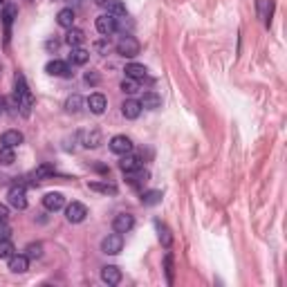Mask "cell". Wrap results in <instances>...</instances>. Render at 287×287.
<instances>
[{
  "mask_svg": "<svg viewBox=\"0 0 287 287\" xmlns=\"http://www.w3.org/2000/svg\"><path fill=\"white\" fill-rule=\"evenodd\" d=\"M83 41H86V34H83L81 30H76V27H70V30H67L65 43L70 45V47H81Z\"/></svg>",
  "mask_w": 287,
  "mask_h": 287,
  "instance_id": "obj_20",
  "label": "cell"
},
{
  "mask_svg": "<svg viewBox=\"0 0 287 287\" xmlns=\"http://www.w3.org/2000/svg\"><path fill=\"white\" fill-rule=\"evenodd\" d=\"M14 162H16L14 148H9V146H3V144H0V166H11Z\"/></svg>",
  "mask_w": 287,
  "mask_h": 287,
  "instance_id": "obj_27",
  "label": "cell"
},
{
  "mask_svg": "<svg viewBox=\"0 0 287 287\" xmlns=\"http://www.w3.org/2000/svg\"><path fill=\"white\" fill-rule=\"evenodd\" d=\"M43 206H45L47 211H61V209L65 206L63 193H56V191H54V193H47V195L43 198Z\"/></svg>",
  "mask_w": 287,
  "mask_h": 287,
  "instance_id": "obj_11",
  "label": "cell"
},
{
  "mask_svg": "<svg viewBox=\"0 0 287 287\" xmlns=\"http://www.w3.org/2000/svg\"><path fill=\"white\" fill-rule=\"evenodd\" d=\"M123 72H126V76H128V79H135V81H142V79H146V72H148V70H146L144 65H139V63H128V65H126V70H123Z\"/></svg>",
  "mask_w": 287,
  "mask_h": 287,
  "instance_id": "obj_21",
  "label": "cell"
},
{
  "mask_svg": "<svg viewBox=\"0 0 287 287\" xmlns=\"http://www.w3.org/2000/svg\"><path fill=\"white\" fill-rule=\"evenodd\" d=\"M11 231H9V227L5 222H0V240H5V238H9Z\"/></svg>",
  "mask_w": 287,
  "mask_h": 287,
  "instance_id": "obj_37",
  "label": "cell"
},
{
  "mask_svg": "<svg viewBox=\"0 0 287 287\" xmlns=\"http://www.w3.org/2000/svg\"><path fill=\"white\" fill-rule=\"evenodd\" d=\"M0 112H3V108H0Z\"/></svg>",
  "mask_w": 287,
  "mask_h": 287,
  "instance_id": "obj_41",
  "label": "cell"
},
{
  "mask_svg": "<svg viewBox=\"0 0 287 287\" xmlns=\"http://www.w3.org/2000/svg\"><path fill=\"white\" fill-rule=\"evenodd\" d=\"M99 144H101L99 131H92V133H86V135H83V146H88V148H97Z\"/></svg>",
  "mask_w": 287,
  "mask_h": 287,
  "instance_id": "obj_30",
  "label": "cell"
},
{
  "mask_svg": "<svg viewBox=\"0 0 287 287\" xmlns=\"http://www.w3.org/2000/svg\"><path fill=\"white\" fill-rule=\"evenodd\" d=\"M99 81H101V76L97 74V72H88L86 74V83H90V86H97Z\"/></svg>",
  "mask_w": 287,
  "mask_h": 287,
  "instance_id": "obj_36",
  "label": "cell"
},
{
  "mask_svg": "<svg viewBox=\"0 0 287 287\" xmlns=\"http://www.w3.org/2000/svg\"><path fill=\"white\" fill-rule=\"evenodd\" d=\"M16 14H18V9L14 7V5H7L3 11V22H5V45L9 43V36H11V22H14Z\"/></svg>",
  "mask_w": 287,
  "mask_h": 287,
  "instance_id": "obj_15",
  "label": "cell"
},
{
  "mask_svg": "<svg viewBox=\"0 0 287 287\" xmlns=\"http://www.w3.org/2000/svg\"><path fill=\"white\" fill-rule=\"evenodd\" d=\"M86 216H88L86 204H81V202H72V204H67V209H65V218H67V222L79 224V222L86 220Z\"/></svg>",
  "mask_w": 287,
  "mask_h": 287,
  "instance_id": "obj_6",
  "label": "cell"
},
{
  "mask_svg": "<svg viewBox=\"0 0 287 287\" xmlns=\"http://www.w3.org/2000/svg\"><path fill=\"white\" fill-rule=\"evenodd\" d=\"M121 112L126 119H137V117L142 115V103H139L137 99H126L121 103Z\"/></svg>",
  "mask_w": 287,
  "mask_h": 287,
  "instance_id": "obj_12",
  "label": "cell"
},
{
  "mask_svg": "<svg viewBox=\"0 0 287 287\" xmlns=\"http://www.w3.org/2000/svg\"><path fill=\"white\" fill-rule=\"evenodd\" d=\"M90 191H97V193H106V195H117V187L108 182H90Z\"/></svg>",
  "mask_w": 287,
  "mask_h": 287,
  "instance_id": "obj_26",
  "label": "cell"
},
{
  "mask_svg": "<svg viewBox=\"0 0 287 287\" xmlns=\"http://www.w3.org/2000/svg\"><path fill=\"white\" fill-rule=\"evenodd\" d=\"M121 90L126 94H135V92H139V86H137V81H135V79H123L121 81Z\"/></svg>",
  "mask_w": 287,
  "mask_h": 287,
  "instance_id": "obj_32",
  "label": "cell"
},
{
  "mask_svg": "<svg viewBox=\"0 0 287 287\" xmlns=\"http://www.w3.org/2000/svg\"><path fill=\"white\" fill-rule=\"evenodd\" d=\"M3 3H5V0H0V5H3Z\"/></svg>",
  "mask_w": 287,
  "mask_h": 287,
  "instance_id": "obj_40",
  "label": "cell"
},
{
  "mask_svg": "<svg viewBox=\"0 0 287 287\" xmlns=\"http://www.w3.org/2000/svg\"><path fill=\"white\" fill-rule=\"evenodd\" d=\"M90 59V52L83 47H72V54H70V63L72 65H86Z\"/></svg>",
  "mask_w": 287,
  "mask_h": 287,
  "instance_id": "obj_22",
  "label": "cell"
},
{
  "mask_svg": "<svg viewBox=\"0 0 287 287\" xmlns=\"http://www.w3.org/2000/svg\"><path fill=\"white\" fill-rule=\"evenodd\" d=\"M123 249V233H108L103 240H101V251L108 256H117Z\"/></svg>",
  "mask_w": 287,
  "mask_h": 287,
  "instance_id": "obj_3",
  "label": "cell"
},
{
  "mask_svg": "<svg viewBox=\"0 0 287 287\" xmlns=\"http://www.w3.org/2000/svg\"><path fill=\"white\" fill-rule=\"evenodd\" d=\"M110 150L117 155H126L133 150V142L131 137H126V135H115V137L110 139Z\"/></svg>",
  "mask_w": 287,
  "mask_h": 287,
  "instance_id": "obj_7",
  "label": "cell"
},
{
  "mask_svg": "<svg viewBox=\"0 0 287 287\" xmlns=\"http://www.w3.org/2000/svg\"><path fill=\"white\" fill-rule=\"evenodd\" d=\"M164 269H166V280H168V285H173V272H175V269H173V254H166L164 256Z\"/></svg>",
  "mask_w": 287,
  "mask_h": 287,
  "instance_id": "obj_33",
  "label": "cell"
},
{
  "mask_svg": "<svg viewBox=\"0 0 287 287\" xmlns=\"http://www.w3.org/2000/svg\"><path fill=\"white\" fill-rule=\"evenodd\" d=\"M101 280L106 285H119L121 283V269L117 265H106L101 269Z\"/></svg>",
  "mask_w": 287,
  "mask_h": 287,
  "instance_id": "obj_10",
  "label": "cell"
},
{
  "mask_svg": "<svg viewBox=\"0 0 287 287\" xmlns=\"http://www.w3.org/2000/svg\"><path fill=\"white\" fill-rule=\"evenodd\" d=\"M258 11H260V18H265V25H272V11H274V3L272 0H258Z\"/></svg>",
  "mask_w": 287,
  "mask_h": 287,
  "instance_id": "obj_23",
  "label": "cell"
},
{
  "mask_svg": "<svg viewBox=\"0 0 287 287\" xmlns=\"http://www.w3.org/2000/svg\"><path fill=\"white\" fill-rule=\"evenodd\" d=\"M45 72L52 76H70L72 74L70 65L63 63V61H49V63L45 65Z\"/></svg>",
  "mask_w": 287,
  "mask_h": 287,
  "instance_id": "obj_13",
  "label": "cell"
},
{
  "mask_svg": "<svg viewBox=\"0 0 287 287\" xmlns=\"http://www.w3.org/2000/svg\"><path fill=\"white\" fill-rule=\"evenodd\" d=\"M133 227H135V218L131 213H119V216L112 220V229H115L117 233H128Z\"/></svg>",
  "mask_w": 287,
  "mask_h": 287,
  "instance_id": "obj_8",
  "label": "cell"
},
{
  "mask_svg": "<svg viewBox=\"0 0 287 287\" xmlns=\"http://www.w3.org/2000/svg\"><path fill=\"white\" fill-rule=\"evenodd\" d=\"M7 198H9V204L14 206V209H27V193H25V187H20V184H14V187L9 189V193H7Z\"/></svg>",
  "mask_w": 287,
  "mask_h": 287,
  "instance_id": "obj_4",
  "label": "cell"
},
{
  "mask_svg": "<svg viewBox=\"0 0 287 287\" xmlns=\"http://www.w3.org/2000/svg\"><path fill=\"white\" fill-rule=\"evenodd\" d=\"M162 202V191H146V193H142V204L144 206H155V204H160Z\"/></svg>",
  "mask_w": 287,
  "mask_h": 287,
  "instance_id": "obj_24",
  "label": "cell"
},
{
  "mask_svg": "<svg viewBox=\"0 0 287 287\" xmlns=\"http://www.w3.org/2000/svg\"><path fill=\"white\" fill-rule=\"evenodd\" d=\"M56 22H59L61 27H65V30L74 27V9H70V7L61 9L59 14H56Z\"/></svg>",
  "mask_w": 287,
  "mask_h": 287,
  "instance_id": "obj_18",
  "label": "cell"
},
{
  "mask_svg": "<svg viewBox=\"0 0 287 287\" xmlns=\"http://www.w3.org/2000/svg\"><path fill=\"white\" fill-rule=\"evenodd\" d=\"M119 168H121L123 173H133V171H137V168H142V160H139L137 155H131V153H126V155H121Z\"/></svg>",
  "mask_w": 287,
  "mask_h": 287,
  "instance_id": "obj_16",
  "label": "cell"
},
{
  "mask_svg": "<svg viewBox=\"0 0 287 287\" xmlns=\"http://www.w3.org/2000/svg\"><path fill=\"white\" fill-rule=\"evenodd\" d=\"M88 108H90V112H94V115H103L106 108H108V99H106L101 92L90 94L88 97Z\"/></svg>",
  "mask_w": 287,
  "mask_h": 287,
  "instance_id": "obj_9",
  "label": "cell"
},
{
  "mask_svg": "<svg viewBox=\"0 0 287 287\" xmlns=\"http://www.w3.org/2000/svg\"><path fill=\"white\" fill-rule=\"evenodd\" d=\"M155 227H157V233H160V243L166 247H171L173 245V236H171V229L166 227V224H162V222H155Z\"/></svg>",
  "mask_w": 287,
  "mask_h": 287,
  "instance_id": "obj_25",
  "label": "cell"
},
{
  "mask_svg": "<svg viewBox=\"0 0 287 287\" xmlns=\"http://www.w3.org/2000/svg\"><path fill=\"white\" fill-rule=\"evenodd\" d=\"M27 258H41L43 256V245L41 243H32V245H27Z\"/></svg>",
  "mask_w": 287,
  "mask_h": 287,
  "instance_id": "obj_34",
  "label": "cell"
},
{
  "mask_svg": "<svg viewBox=\"0 0 287 287\" xmlns=\"http://www.w3.org/2000/svg\"><path fill=\"white\" fill-rule=\"evenodd\" d=\"M94 3H97V5H106V3H108V0H94Z\"/></svg>",
  "mask_w": 287,
  "mask_h": 287,
  "instance_id": "obj_39",
  "label": "cell"
},
{
  "mask_svg": "<svg viewBox=\"0 0 287 287\" xmlns=\"http://www.w3.org/2000/svg\"><path fill=\"white\" fill-rule=\"evenodd\" d=\"M97 32L101 34V36H110V34L117 32V27H119V22H117V18L112 14H101L97 18Z\"/></svg>",
  "mask_w": 287,
  "mask_h": 287,
  "instance_id": "obj_5",
  "label": "cell"
},
{
  "mask_svg": "<svg viewBox=\"0 0 287 287\" xmlns=\"http://www.w3.org/2000/svg\"><path fill=\"white\" fill-rule=\"evenodd\" d=\"M139 103H142V108H146V110H157L162 106V97L157 92H144Z\"/></svg>",
  "mask_w": 287,
  "mask_h": 287,
  "instance_id": "obj_19",
  "label": "cell"
},
{
  "mask_svg": "<svg viewBox=\"0 0 287 287\" xmlns=\"http://www.w3.org/2000/svg\"><path fill=\"white\" fill-rule=\"evenodd\" d=\"M16 254V247H14V243H11L9 238H5V240H0V258H9Z\"/></svg>",
  "mask_w": 287,
  "mask_h": 287,
  "instance_id": "obj_29",
  "label": "cell"
},
{
  "mask_svg": "<svg viewBox=\"0 0 287 287\" xmlns=\"http://www.w3.org/2000/svg\"><path fill=\"white\" fill-rule=\"evenodd\" d=\"M108 14H112L115 18H119V16H126V5L121 3V0H108Z\"/></svg>",
  "mask_w": 287,
  "mask_h": 287,
  "instance_id": "obj_28",
  "label": "cell"
},
{
  "mask_svg": "<svg viewBox=\"0 0 287 287\" xmlns=\"http://www.w3.org/2000/svg\"><path fill=\"white\" fill-rule=\"evenodd\" d=\"M81 106H83V99L79 97V94H72V97H67V101H65L67 112H79L81 110Z\"/></svg>",
  "mask_w": 287,
  "mask_h": 287,
  "instance_id": "obj_31",
  "label": "cell"
},
{
  "mask_svg": "<svg viewBox=\"0 0 287 287\" xmlns=\"http://www.w3.org/2000/svg\"><path fill=\"white\" fill-rule=\"evenodd\" d=\"M115 49L119 56H123V59H135V56L139 54V49H142V45H139V41L135 36L126 34V36H121L119 41H117Z\"/></svg>",
  "mask_w": 287,
  "mask_h": 287,
  "instance_id": "obj_2",
  "label": "cell"
},
{
  "mask_svg": "<svg viewBox=\"0 0 287 287\" xmlns=\"http://www.w3.org/2000/svg\"><path fill=\"white\" fill-rule=\"evenodd\" d=\"M16 106L20 108V115H22V117H30V115H32L34 94L30 92V88H27V81H25V76H22V74L16 76Z\"/></svg>",
  "mask_w": 287,
  "mask_h": 287,
  "instance_id": "obj_1",
  "label": "cell"
},
{
  "mask_svg": "<svg viewBox=\"0 0 287 287\" xmlns=\"http://www.w3.org/2000/svg\"><path fill=\"white\" fill-rule=\"evenodd\" d=\"M27 267H30V258H27L25 254H14L9 258V269L14 274H25Z\"/></svg>",
  "mask_w": 287,
  "mask_h": 287,
  "instance_id": "obj_14",
  "label": "cell"
},
{
  "mask_svg": "<svg viewBox=\"0 0 287 287\" xmlns=\"http://www.w3.org/2000/svg\"><path fill=\"white\" fill-rule=\"evenodd\" d=\"M22 133L20 131H7V133H3V137H0V144L3 146H9V148H16V146H20L22 144Z\"/></svg>",
  "mask_w": 287,
  "mask_h": 287,
  "instance_id": "obj_17",
  "label": "cell"
},
{
  "mask_svg": "<svg viewBox=\"0 0 287 287\" xmlns=\"http://www.w3.org/2000/svg\"><path fill=\"white\" fill-rule=\"evenodd\" d=\"M52 173H54V168H52V166H47V164H45V166H41V168H38V171H34V184H36V182H41L43 177L52 175Z\"/></svg>",
  "mask_w": 287,
  "mask_h": 287,
  "instance_id": "obj_35",
  "label": "cell"
},
{
  "mask_svg": "<svg viewBox=\"0 0 287 287\" xmlns=\"http://www.w3.org/2000/svg\"><path fill=\"white\" fill-rule=\"evenodd\" d=\"M7 218H9V209L5 204H0V222H7Z\"/></svg>",
  "mask_w": 287,
  "mask_h": 287,
  "instance_id": "obj_38",
  "label": "cell"
}]
</instances>
